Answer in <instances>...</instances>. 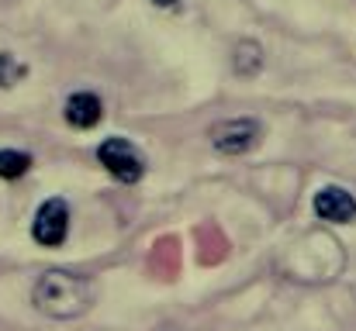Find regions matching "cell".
Here are the masks:
<instances>
[{"instance_id":"2","label":"cell","mask_w":356,"mask_h":331,"mask_svg":"<svg viewBox=\"0 0 356 331\" xmlns=\"http://www.w3.org/2000/svg\"><path fill=\"white\" fill-rule=\"evenodd\" d=\"M97 159L121 183H138L142 173H145V159H142V152L128 138H108V142H101Z\"/></svg>"},{"instance_id":"9","label":"cell","mask_w":356,"mask_h":331,"mask_svg":"<svg viewBox=\"0 0 356 331\" xmlns=\"http://www.w3.org/2000/svg\"><path fill=\"white\" fill-rule=\"evenodd\" d=\"M24 62H17L10 52H0V87H14L17 80H24Z\"/></svg>"},{"instance_id":"3","label":"cell","mask_w":356,"mask_h":331,"mask_svg":"<svg viewBox=\"0 0 356 331\" xmlns=\"http://www.w3.org/2000/svg\"><path fill=\"white\" fill-rule=\"evenodd\" d=\"M31 235H35V241H38V245H45V248L63 245V241H66V235H70V207H66V201H59V197L45 201V204L35 211Z\"/></svg>"},{"instance_id":"7","label":"cell","mask_w":356,"mask_h":331,"mask_svg":"<svg viewBox=\"0 0 356 331\" xmlns=\"http://www.w3.org/2000/svg\"><path fill=\"white\" fill-rule=\"evenodd\" d=\"M263 66V49L256 42H238L236 49V73L238 76H256Z\"/></svg>"},{"instance_id":"10","label":"cell","mask_w":356,"mask_h":331,"mask_svg":"<svg viewBox=\"0 0 356 331\" xmlns=\"http://www.w3.org/2000/svg\"><path fill=\"white\" fill-rule=\"evenodd\" d=\"M152 3H156V7H177L180 0H152Z\"/></svg>"},{"instance_id":"6","label":"cell","mask_w":356,"mask_h":331,"mask_svg":"<svg viewBox=\"0 0 356 331\" xmlns=\"http://www.w3.org/2000/svg\"><path fill=\"white\" fill-rule=\"evenodd\" d=\"M101 117H104V108L94 94H73L66 101V121L73 128H94Z\"/></svg>"},{"instance_id":"5","label":"cell","mask_w":356,"mask_h":331,"mask_svg":"<svg viewBox=\"0 0 356 331\" xmlns=\"http://www.w3.org/2000/svg\"><path fill=\"white\" fill-rule=\"evenodd\" d=\"M315 214L332 224H350L356 221V197L343 187H325L315 194Z\"/></svg>"},{"instance_id":"1","label":"cell","mask_w":356,"mask_h":331,"mask_svg":"<svg viewBox=\"0 0 356 331\" xmlns=\"http://www.w3.org/2000/svg\"><path fill=\"white\" fill-rule=\"evenodd\" d=\"M35 307L45 318L56 321H73L80 314L90 311L94 304V283L83 273H66V269H49L38 276L35 290H31Z\"/></svg>"},{"instance_id":"8","label":"cell","mask_w":356,"mask_h":331,"mask_svg":"<svg viewBox=\"0 0 356 331\" xmlns=\"http://www.w3.org/2000/svg\"><path fill=\"white\" fill-rule=\"evenodd\" d=\"M31 169V155L17 152V148H3L0 152V180H17Z\"/></svg>"},{"instance_id":"4","label":"cell","mask_w":356,"mask_h":331,"mask_svg":"<svg viewBox=\"0 0 356 331\" xmlns=\"http://www.w3.org/2000/svg\"><path fill=\"white\" fill-rule=\"evenodd\" d=\"M259 142V124L252 117H232L211 128V145L222 155H242Z\"/></svg>"}]
</instances>
